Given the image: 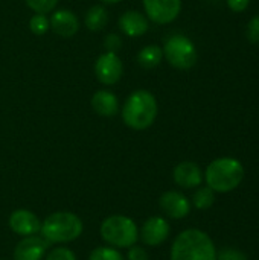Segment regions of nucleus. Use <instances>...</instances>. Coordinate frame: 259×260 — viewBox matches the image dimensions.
I'll return each mask as SVG.
<instances>
[{"mask_svg": "<svg viewBox=\"0 0 259 260\" xmlns=\"http://www.w3.org/2000/svg\"><path fill=\"white\" fill-rule=\"evenodd\" d=\"M122 46V40L118 34H108L104 40V47L107 49L105 52H114L118 53V50Z\"/></svg>", "mask_w": 259, "mask_h": 260, "instance_id": "obj_25", "label": "nucleus"}, {"mask_svg": "<svg viewBox=\"0 0 259 260\" xmlns=\"http://www.w3.org/2000/svg\"><path fill=\"white\" fill-rule=\"evenodd\" d=\"M172 177H174L176 184L183 187V189H194V187L200 186L203 181V175H202L200 168L192 161L179 163L174 168Z\"/></svg>", "mask_w": 259, "mask_h": 260, "instance_id": "obj_15", "label": "nucleus"}, {"mask_svg": "<svg viewBox=\"0 0 259 260\" xmlns=\"http://www.w3.org/2000/svg\"><path fill=\"white\" fill-rule=\"evenodd\" d=\"M194 206L200 210L209 209L214 201H215V192L211 187H200L195 193H194Z\"/></svg>", "mask_w": 259, "mask_h": 260, "instance_id": "obj_19", "label": "nucleus"}, {"mask_svg": "<svg viewBox=\"0 0 259 260\" xmlns=\"http://www.w3.org/2000/svg\"><path fill=\"white\" fill-rule=\"evenodd\" d=\"M50 29L63 38H72L79 30V20L70 9H56L52 12Z\"/></svg>", "mask_w": 259, "mask_h": 260, "instance_id": "obj_10", "label": "nucleus"}, {"mask_svg": "<svg viewBox=\"0 0 259 260\" xmlns=\"http://www.w3.org/2000/svg\"><path fill=\"white\" fill-rule=\"evenodd\" d=\"M163 56L169 62V66L179 70H188L197 62V49L195 44L185 35H172L169 37L163 47Z\"/></svg>", "mask_w": 259, "mask_h": 260, "instance_id": "obj_6", "label": "nucleus"}, {"mask_svg": "<svg viewBox=\"0 0 259 260\" xmlns=\"http://www.w3.org/2000/svg\"><path fill=\"white\" fill-rule=\"evenodd\" d=\"M159 206L163 210V213H166L172 219L186 218L191 210V204L188 198L183 193L176 192V190L165 192L159 200Z\"/></svg>", "mask_w": 259, "mask_h": 260, "instance_id": "obj_12", "label": "nucleus"}, {"mask_svg": "<svg viewBox=\"0 0 259 260\" xmlns=\"http://www.w3.org/2000/svg\"><path fill=\"white\" fill-rule=\"evenodd\" d=\"M102 3H107V5H116V3H121L122 0H101Z\"/></svg>", "mask_w": 259, "mask_h": 260, "instance_id": "obj_29", "label": "nucleus"}, {"mask_svg": "<svg viewBox=\"0 0 259 260\" xmlns=\"http://www.w3.org/2000/svg\"><path fill=\"white\" fill-rule=\"evenodd\" d=\"M92 108L102 117H113L119 113V101L110 90H98L92 96Z\"/></svg>", "mask_w": 259, "mask_h": 260, "instance_id": "obj_16", "label": "nucleus"}, {"mask_svg": "<svg viewBox=\"0 0 259 260\" xmlns=\"http://www.w3.org/2000/svg\"><path fill=\"white\" fill-rule=\"evenodd\" d=\"M46 260H76V257L72 250H69L66 247H58V248H53L47 254Z\"/></svg>", "mask_w": 259, "mask_h": 260, "instance_id": "obj_23", "label": "nucleus"}, {"mask_svg": "<svg viewBox=\"0 0 259 260\" xmlns=\"http://www.w3.org/2000/svg\"><path fill=\"white\" fill-rule=\"evenodd\" d=\"M84 23H85L87 29H90L93 32L102 30L107 26V23H108V12H107V9L102 5H93L87 11Z\"/></svg>", "mask_w": 259, "mask_h": 260, "instance_id": "obj_17", "label": "nucleus"}, {"mask_svg": "<svg viewBox=\"0 0 259 260\" xmlns=\"http://www.w3.org/2000/svg\"><path fill=\"white\" fill-rule=\"evenodd\" d=\"M205 178L208 187H211L214 192L226 193L241 184L244 178V168L237 158L221 157L208 166Z\"/></svg>", "mask_w": 259, "mask_h": 260, "instance_id": "obj_3", "label": "nucleus"}, {"mask_svg": "<svg viewBox=\"0 0 259 260\" xmlns=\"http://www.w3.org/2000/svg\"><path fill=\"white\" fill-rule=\"evenodd\" d=\"M118 26L121 29V32L130 38H136V37H142L148 32L150 29V23L145 14L139 12V11H127L119 17Z\"/></svg>", "mask_w": 259, "mask_h": 260, "instance_id": "obj_13", "label": "nucleus"}, {"mask_svg": "<svg viewBox=\"0 0 259 260\" xmlns=\"http://www.w3.org/2000/svg\"><path fill=\"white\" fill-rule=\"evenodd\" d=\"M47 244L43 238L35 235L24 236L14 250V260H41L46 253Z\"/></svg>", "mask_w": 259, "mask_h": 260, "instance_id": "obj_14", "label": "nucleus"}, {"mask_svg": "<svg viewBox=\"0 0 259 260\" xmlns=\"http://www.w3.org/2000/svg\"><path fill=\"white\" fill-rule=\"evenodd\" d=\"M89 260H124V257L113 247H98L90 253Z\"/></svg>", "mask_w": 259, "mask_h": 260, "instance_id": "obj_21", "label": "nucleus"}, {"mask_svg": "<svg viewBox=\"0 0 259 260\" xmlns=\"http://www.w3.org/2000/svg\"><path fill=\"white\" fill-rule=\"evenodd\" d=\"M171 260H217L215 245L205 232L185 230L172 244Z\"/></svg>", "mask_w": 259, "mask_h": 260, "instance_id": "obj_2", "label": "nucleus"}, {"mask_svg": "<svg viewBox=\"0 0 259 260\" xmlns=\"http://www.w3.org/2000/svg\"><path fill=\"white\" fill-rule=\"evenodd\" d=\"M142 3L147 18L156 24L172 23L182 11V0H142Z\"/></svg>", "mask_w": 259, "mask_h": 260, "instance_id": "obj_8", "label": "nucleus"}, {"mask_svg": "<svg viewBox=\"0 0 259 260\" xmlns=\"http://www.w3.org/2000/svg\"><path fill=\"white\" fill-rule=\"evenodd\" d=\"M43 238L53 244H66L78 239L82 233V221L70 212H55L49 215L40 229Z\"/></svg>", "mask_w": 259, "mask_h": 260, "instance_id": "obj_4", "label": "nucleus"}, {"mask_svg": "<svg viewBox=\"0 0 259 260\" xmlns=\"http://www.w3.org/2000/svg\"><path fill=\"white\" fill-rule=\"evenodd\" d=\"M128 260H148V254L142 247H130L128 250Z\"/></svg>", "mask_w": 259, "mask_h": 260, "instance_id": "obj_27", "label": "nucleus"}, {"mask_svg": "<svg viewBox=\"0 0 259 260\" xmlns=\"http://www.w3.org/2000/svg\"><path fill=\"white\" fill-rule=\"evenodd\" d=\"M250 0H227V5L229 8L234 11V12H243L247 9Z\"/></svg>", "mask_w": 259, "mask_h": 260, "instance_id": "obj_28", "label": "nucleus"}, {"mask_svg": "<svg viewBox=\"0 0 259 260\" xmlns=\"http://www.w3.org/2000/svg\"><path fill=\"white\" fill-rule=\"evenodd\" d=\"M9 229L20 236H32L40 232L41 221L31 210L18 209L9 216Z\"/></svg>", "mask_w": 259, "mask_h": 260, "instance_id": "obj_11", "label": "nucleus"}, {"mask_svg": "<svg viewBox=\"0 0 259 260\" xmlns=\"http://www.w3.org/2000/svg\"><path fill=\"white\" fill-rule=\"evenodd\" d=\"M169 232L171 229L166 219L160 216H153L143 222L140 230V239L148 247H157L168 239Z\"/></svg>", "mask_w": 259, "mask_h": 260, "instance_id": "obj_9", "label": "nucleus"}, {"mask_svg": "<svg viewBox=\"0 0 259 260\" xmlns=\"http://www.w3.org/2000/svg\"><path fill=\"white\" fill-rule=\"evenodd\" d=\"M99 233L101 238L114 248H130L139 238L134 221L122 215H113L104 219Z\"/></svg>", "mask_w": 259, "mask_h": 260, "instance_id": "obj_5", "label": "nucleus"}, {"mask_svg": "<svg viewBox=\"0 0 259 260\" xmlns=\"http://www.w3.org/2000/svg\"><path fill=\"white\" fill-rule=\"evenodd\" d=\"M247 40L253 44H259V14L247 24Z\"/></svg>", "mask_w": 259, "mask_h": 260, "instance_id": "obj_24", "label": "nucleus"}, {"mask_svg": "<svg viewBox=\"0 0 259 260\" xmlns=\"http://www.w3.org/2000/svg\"><path fill=\"white\" fill-rule=\"evenodd\" d=\"M124 75V62L114 52H104L95 62V76L104 85H114Z\"/></svg>", "mask_w": 259, "mask_h": 260, "instance_id": "obj_7", "label": "nucleus"}, {"mask_svg": "<svg viewBox=\"0 0 259 260\" xmlns=\"http://www.w3.org/2000/svg\"><path fill=\"white\" fill-rule=\"evenodd\" d=\"M29 29L34 35L43 37L50 29V21L46 14H34L29 20Z\"/></svg>", "mask_w": 259, "mask_h": 260, "instance_id": "obj_20", "label": "nucleus"}, {"mask_svg": "<svg viewBox=\"0 0 259 260\" xmlns=\"http://www.w3.org/2000/svg\"><path fill=\"white\" fill-rule=\"evenodd\" d=\"M217 260H247V257L241 251H237L234 248H226L220 254H217Z\"/></svg>", "mask_w": 259, "mask_h": 260, "instance_id": "obj_26", "label": "nucleus"}, {"mask_svg": "<svg viewBox=\"0 0 259 260\" xmlns=\"http://www.w3.org/2000/svg\"><path fill=\"white\" fill-rule=\"evenodd\" d=\"M159 113V105L156 96L148 90L133 91L122 107L124 123L136 131H143L150 128Z\"/></svg>", "mask_w": 259, "mask_h": 260, "instance_id": "obj_1", "label": "nucleus"}, {"mask_svg": "<svg viewBox=\"0 0 259 260\" xmlns=\"http://www.w3.org/2000/svg\"><path fill=\"white\" fill-rule=\"evenodd\" d=\"M24 3L35 14H47L56 8L58 0H24Z\"/></svg>", "mask_w": 259, "mask_h": 260, "instance_id": "obj_22", "label": "nucleus"}, {"mask_svg": "<svg viewBox=\"0 0 259 260\" xmlns=\"http://www.w3.org/2000/svg\"><path fill=\"white\" fill-rule=\"evenodd\" d=\"M163 58V50L157 44H148L137 53V62L143 69H154L160 64Z\"/></svg>", "mask_w": 259, "mask_h": 260, "instance_id": "obj_18", "label": "nucleus"}]
</instances>
